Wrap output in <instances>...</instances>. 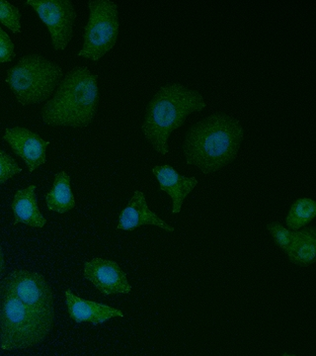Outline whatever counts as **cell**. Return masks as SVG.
Here are the masks:
<instances>
[{
  "label": "cell",
  "mask_w": 316,
  "mask_h": 356,
  "mask_svg": "<svg viewBox=\"0 0 316 356\" xmlns=\"http://www.w3.org/2000/svg\"><path fill=\"white\" fill-rule=\"evenodd\" d=\"M244 131L240 121L226 114H214L187 131L183 151L187 163L210 175L235 159Z\"/></svg>",
  "instance_id": "cell-1"
},
{
  "label": "cell",
  "mask_w": 316,
  "mask_h": 356,
  "mask_svg": "<svg viewBox=\"0 0 316 356\" xmlns=\"http://www.w3.org/2000/svg\"><path fill=\"white\" fill-rule=\"evenodd\" d=\"M97 79L98 76L85 67L69 70L53 97L42 109L44 123L60 127H88L94 119L99 102Z\"/></svg>",
  "instance_id": "cell-2"
},
{
  "label": "cell",
  "mask_w": 316,
  "mask_h": 356,
  "mask_svg": "<svg viewBox=\"0 0 316 356\" xmlns=\"http://www.w3.org/2000/svg\"><path fill=\"white\" fill-rule=\"evenodd\" d=\"M207 106L198 91L178 83L163 86L147 105L142 129L149 144L158 153L168 154V138L181 127L187 116Z\"/></svg>",
  "instance_id": "cell-3"
},
{
  "label": "cell",
  "mask_w": 316,
  "mask_h": 356,
  "mask_svg": "<svg viewBox=\"0 0 316 356\" xmlns=\"http://www.w3.org/2000/svg\"><path fill=\"white\" fill-rule=\"evenodd\" d=\"M53 323L44 320L21 303L0 284V348L26 350L41 343Z\"/></svg>",
  "instance_id": "cell-4"
},
{
  "label": "cell",
  "mask_w": 316,
  "mask_h": 356,
  "mask_svg": "<svg viewBox=\"0 0 316 356\" xmlns=\"http://www.w3.org/2000/svg\"><path fill=\"white\" fill-rule=\"evenodd\" d=\"M60 65L43 56L32 54L21 58L17 65L7 70L6 83L22 106L41 104L55 92L62 81Z\"/></svg>",
  "instance_id": "cell-5"
},
{
  "label": "cell",
  "mask_w": 316,
  "mask_h": 356,
  "mask_svg": "<svg viewBox=\"0 0 316 356\" xmlns=\"http://www.w3.org/2000/svg\"><path fill=\"white\" fill-rule=\"evenodd\" d=\"M89 19L84 28V42L78 57L97 62L117 43L119 35L118 6L108 0L88 2Z\"/></svg>",
  "instance_id": "cell-6"
},
{
  "label": "cell",
  "mask_w": 316,
  "mask_h": 356,
  "mask_svg": "<svg viewBox=\"0 0 316 356\" xmlns=\"http://www.w3.org/2000/svg\"><path fill=\"white\" fill-rule=\"evenodd\" d=\"M0 284L30 310L44 320L53 323V294L43 275L19 269L7 275Z\"/></svg>",
  "instance_id": "cell-7"
},
{
  "label": "cell",
  "mask_w": 316,
  "mask_h": 356,
  "mask_svg": "<svg viewBox=\"0 0 316 356\" xmlns=\"http://www.w3.org/2000/svg\"><path fill=\"white\" fill-rule=\"evenodd\" d=\"M48 27L51 43L56 51H63L72 39L76 13L70 0H28Z\"/></svg>",
  "instance_id": "cell-8"
},
{
  "label": "cell",
  "mask_w": 316,
  "mask_h": 356,
  "mask_svg": "<svg viewBox=\"0 0 316 356\" xmlns=\"http://www.w3.org/2000/svg\"><path fill=\"white\" fill-rule=\"evenodd\" d=\"M83 275L104 295L128 294L132 286L117 262L93 259L84 264Z\"/></svg>",
  "instance_id": "cell-9"
},
{
  "label": "cell",
  "mask_w": 316,
  "mask_h": 356,
  "mask_svg": "<svg viewBox=\"0 0 316 356\" xmlns=\"http://www.w3.org/2000/svg\"><path fill=\"white\" fill-rule=\"evenodd\" d=\"M3 140L8 143L14 154L24 161L30 172L46 163L47 147L51 142L42 139L38 134L24 127L7 128Z\"/></svg>",
  "instance_id": "cell-10"
},
{
  "label": "cell",
  "mask_w": 316,
  "mask_h": 356,
  "mask_svg": "<svg viewBox=\"0 0 316 356\" xmlns=\"http://www.w3.org/2000/svg\"><path fill=\"white\" fill-rule=\"evenodd\" d=\"M65 302L69 317L77 324L88 322L100 325L110 318L124 317V314L118 309L77 297L70 289L65 291Z\"/></svg>",
  "instance_id": "cell-11"
},
{
  "label": "cell",
  "mask_w": 316,
  "mask_h": 356,
  "mask_svg": "<svg viewBox=\"0 0 316 356\" xmlns=\"http://www.w3.org/2000/svg\"><path fill=\"white\" fill-rule=\"evenodd\" d=\"M153 175L159 182L160 191L166 192L172 198V213L179 214L185 199L193 191L198 180L195 177H187L179 175L172 166L156 165Z\"/></svg>",
  "instance_id": "cell-12"
},
{
  "label": "cell",
  "mask_w": 316,
  "mask_h": 356,
  "mask_svg": "<svg viewBox=\"0 0 316 356\" xmlns=\"http://www.w3.org/2000/svg\"><path fill=\"white\" fill-rule=\"evenodd\" d=\"M144 225H153L167 232L175 231L172 226L149 209L144 192L135 191L128 206L122 211L117 228L133 231Z\"/></svg>",
  "instance_id": "cell-13"
},
{
  "label": "cell",
  "mask_w": 316,
  "mask_h": 356,
  "mask_svg": "<svg viewBox=\"0 0 316 356\" xmlns=\"http://www.w3.org/2000/svg\"><path fill=\"white\" fill-rule=\"evenodd\" d=\"M13 225H28L34 228H43L47 224L46 218L40 212L36 195V185L20 189L14 195L13 205Z\"/></svg>",
  "instance_id": "cell-14"
},
{
  "label": "cell",
  "mask_w": 316,
  "mask_h": 356,
  "mask_svg": "<svg viewBox=\"0 0 316 356\" xmlns=\"http://www.w3.org/2000/svg\"><path fill=\"white\" fill-rule=\"evenodd\" d=\"M48 209L65 214L76 207V200L70 188V177L65 172L56 175L51 191L46 195Z\"/></svg>",
  "instance_id": "cell-15"
},
{
  "label": "cell",
  "mask_w": 316,
  "mask_h": 356,
  "mask_svg": "<svg viewBox=\"0 0 316 356\" xmlns=\"http://www.w3.org/2000/svg\"><path fill=\"white\" fill-rule=\"evenodd\" d=\"M290 261L299 266H310L315 261L316 231L313 227H308L297 231L292 247L288 252Z\"/></svg>",
  "instance_id": "cell-16"
},
{
  "label": "cell",
  "mask_w": 316,
  "mask_h": 356,
  "mask_svg": "<svg viewBox=\"0 0 316 356\" xmlns=\"http://www.w3.org/2000/svg\"><path fill=\"white\" fill-rule=\"evenodd\" d=\"M315 216V201L310 198H299L292 204L285 222L291 231H299L313 221Z\"/></svg>",
  "instance_id": "cell-17"
},
{
  "label": "cell",
  "mask_w": 316,
  "mask_h": 356,
  "mask_svg": "<svg viewBox=\"0 0 316 356\" xmlns=\"http://www.w3.org/2000/svg\"><path fill=\"white\" fill-rule=\"evenodd\" d=\"M0 23L13 33H21V13L17 7L10 2L0 0Z\"/></svg>",
  "instance_id": "cell-18"
},
{
  "label": "cell",
  "mask_w": 316,
  "mask_h": 356,
  "mask_svg": "<svg viewBox=\"0 0 316 356\" xmlns=\"http://www.w3.org/2000/svg\"><path fill=\"white\" fill-rule=\"evenodd\" d=\"M267 229L273 236L278 247L284 250L285 254H288L292 247L294 238H296L297 231L287 229L278 222H271L267 226Z\"/></svg>",
  "instance_id": "cell-19"
},
{
  "label": "cell",
  "mask_w": 316,
  "mask_h": 356,
  "mask_svg": "<svg viewBox=\"0 0 316 356\" xmlns=\"http://www.w3.org/2000/svg\"><path fill=\"white\" fill-rule=\"evenodd\" d=\"M22 172L17 161L6 152L0 149V185L6 184L10 178Z\"/></svg>",
  "instance_id": "cell-20"
},
{
  "label": "cell",
  "mask_w": 316,
  "mask_h": 356,
  "mask_svg": "<svg viewBox=\"0 0 316 356\" xmlns=\"http://www.w3.org/2000/svg\"><path fill=\"white\" fill-rule=\"evenodd\" d=\"M15 56L13 40L0 27V64L11 62Z\"/></svg>",
  "instance_id": "cell-21"
},
{
  "label": "cell",
  "mask_w": 316,
  "mask_h": 356,
  "mask_svg": "<svg viewBox=\"0 0 316 356\" xmlns=\"http://www.w3.org/2000/svg\"><path fill=\"white\" fill-rule=\"evenodd\" d=\"M4 271H6V259H4L3 250L0 245V278L3 275Z\"/></svg>",
  "instance_id": "cell-22"
},
{
  "label": "cell",
  "mask_w": 316,
  "mask_h": 356,
  "mask_svg": "<svg viewBox=\"0 0 316 356\" xmlns=\"http://www.w3.org/2000/svg\"><path fill=\"white\" fill-rule=\"evenodd\" d=\"M282 356H297V355H289V353H284V355H283Z\"/></svg>",
  "instance_id": "cell-23"
}]
</instances>
